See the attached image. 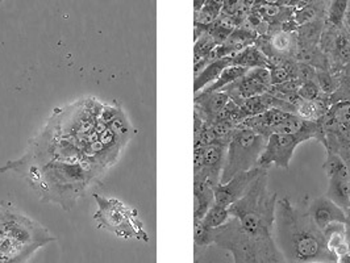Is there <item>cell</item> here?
<instances>
[{"instance_id": "obj_1", "label": "cell", "mask_w": 350, "mask_h": 263, "mask_svg": "<svg viewBox=\"0 0 350 263\" xmlns=\"http://www.w3.org/2000/svg\"><path fill=\"white\" fill-rule=\"evenodd\" d=\"M273 240L286 263H337L324 232L316 227L307 207L294 204L287 196L277 203Z\"/></svg>"}, {"instance_id": "obj_2", "label": "cell", "mask_w": 350, "mask_h": 263, "mask_svg": "<svg viewBox=\"0 0 350 263\" xmlns=\"http://www.w3.org/2000/svg\"><path fill=\"white\" fill-rule=\"evenodd\" d=\"M20 173L41 200L70 210L102 170L86 159H55L31 165Z\"/></svg>"}, {"instance_id": "obj_3", "label": "cell", "mask_w": 350, "mask_h": 263, "mask_svg": "<svg viewBox=\"0 0 350 263\" xmlns=\"http://www.w3.org/2000/svg\"><path fill=\"white\" fill-rule=\"evenodd\" d=\"M267 182V170H263L246 193L228 208L240 228L256 237H273L278 193L269 190Z\"/></svg>"}, {"instance_id": "obj_4", "label": "cell", "mask_w": 350, "mask_h": 263, "mask_svg": "<svg viewBox=\"0 0 350 263\" xmlns=\"http://www.w3.org/2000/svg\"><path fill=\"white\" fill-rule=\"evenodd\" d=\"M213 244L232 253L234 263H286L273 237L247 234L232 217L213 230Z\"/></svg>"}, {"instance_id": "obj_5", "label": "cell", "mask_w": 350, "mask_h": 263, "mask_svg": "<svg viewBox=\"0 0 350 263\" xmlns=\"http://www.w3.org/2000/svg\"><path fill=\"white\" fill-rule=\"evenodd\" d=\"M94 199L98 204V210L94 214L98 228L105 229L120 238L149 240L135 208L125 206L123 202L115 197L94 195Z\"/></svg>"}, {"instance_id": "obj_6", "label": "cell", "mask_w": 350, "mask_h": 263, "mask_svg": "<svg viewBox=\"0 0 350 263\" xmlns=\"http://www.w3.org/2000/svg\"><path fill=\"white\" fill-rule=\"evenodd\" d=\"M308 140H317L323 145L325 143V133L323 125L319 122H307L301 130L295 135L274 133L270 135L266 141V146L258 159L257 166L269 170L271 166H277L283 170H288L291 158L295 149L301 142Z\"/></svg>"}, {"instance_id": "obj_7", "label": "cell", "mask_w": 350, "mask_h": 263, "mask_svg": "<svg viewBox=\"0 0 350 263\" xmlns=\"http://www.w3.org/2000/svg\"><path fill=\"white\" fill-rule=\"evenodd\" d=\"M266 141L267 139L249 128L236 126L228 143L226 165L220 183H227L229 179L241 171L258 167L257 163L266 146Z\"/></svg>"}, {"instance_id": "obj_8", "label": "cell", "mask_w": 350, "mask_h": 263, "mask_svg": "<svg viewBox=\"0 0 350 263\" xmlns=\"http://www.w3.org/2000/svg\"><path fill=\"white\" fill-rule=\"evenodd\" d=\"M0 221L3 236L21 245L31 246L38 250L57 240L48 229L21 214L11 203L3 202L0 204Z\"/></svg>"}, {"instance_id": "obj_9", "label": "cell", "mask_w": 350, "mask_h": 263, "mask_svg": "<svg viewBox=\"0 0 350 263\" xmlns=\"http://www.w3.org/2000/svg\"><path fill=\"white\" fill-rule=\"evenodd\" d=\"M323 170L328 178V196L338 207L349 212L350 173L347 163L338 154L327 152Z\"/></svg>"}, {"instance_id": "obj_10", "label": "cell", "mask_w": 350, "mask_h": 263, "mask_svg": "<svg viewBox=\"0 0 350 263\" xmlns=\"http://www.w3.org/2000/svg\"><path fill=\"white\" fill-rule=\"evenodd\" d=\"M271 86V75L267 68H256L247 70L243 78L230 83L221 91L227 92L229 99L237 105L245 99L262 95Z\"/></svg>"}, {"instance_id": "obj_11", "label": "cell", "mask_w": 350, "mask_h": 263, "mask_svg": "<svg viewBox=\"0 0 350 263\" xmlns=\"http://www.w3.org/2000/svg\"><path fill=\"white\" fill-rule=\"evenodd\" d=\"M256 45L262 51L267 59L275 58H297L298 37L297 32L273 29L266 35L258 36Z\"/></svg>"}, {"instance_id": "obj_12", "label": "cell", "mask_w": 350, "mask_h": 263, "mask_svg": "<svg viewBox=\"0 0 350 263\" xmlns=\"http://www.w3.org/2000/svg\"><path fill=\"white\" fill-rule=\"evenodd\" d=\"M263 170L266 169L254 167L252 170L236 174L232 179H229L227 183H219L213 190L215 203L217 206L229 208L234 202H237L246 193L249 186L256 180V178L260 176Z\"/></svg>"}, {"instance_id": "obj_13", "label": "cell", "mask_w": 350, "mask_h": 263, "mask_svg": "<svg viewBox=\"0 0 350 263\" xmlns=\"http://www.w3.org/2000/svg\"><path fill=\"white\" fill-rule=\"evenodd\" d=\"M307 210L316 227L323 232L336 223H347V212L325 195L314 199L308 204Z\"/></svg>"}, {"instance_id": "obj_14", "label": "cell", "mask_w": 350, "mask_h": 263, "mask_svg": "<svg viewBox=\"0 0 350 263\" xmlns=\"http://www.w3.org/2000/svg\"><path fill=\"white\" fill-rule=\"evenodd\" d=\"M227 146L224 143H210L203 146V163L193 176L206 179L213 187L220 183L227 157Z\"/></svg>"}, {"instance_id": "obj_15", "label": "cell", "mask_w": 350, "mask_h": 263, "mask_svg": "<svg viewBox=\"0 0 350 263\" xmlns=\"http://www.w3.org/2000/svg\"><path fill=\"white\" fill-rule=\"evenodd\" d=\"M229 96L224 91L206 92L200 91L195 94V113H198L206 124L213 123L221 111L229 103Z\"/></svg>"}, {"instance_id": "obj_16", "label": "cell", "mask_w": 350, "mask_h": 263, "mask_svg": "<svg viewBox=\"0 0 350 263\" xmlns=\"http://www.w3.org/2000/svg\"><path fill=\"white\" fill-rule=\"evenodd\" d=\"M215 187L206 179L193 176V223L200 221L215 204Z\"/></svg>"}, {"instance_id": "obj_17", "label": "cell", "mask_w": 350, "mask_h": 263, "mask_svg": "<svg viewBox=\"0 0 350 263\" xmlns=\"http://www.w3.org/2000/svg\"><path fill=\"white\" fill-rule=\"evenodd\" d=\"M230 64L245 68L249 70L256 68H269L267 57L256 44L249 45L244 49L234 53L233 55H230Z\"/></svg>"}, {"instance_id": "obj_18", "label": "cell", "mask_w": 350, "mask_h": 263, "mask_svg": "<svg viewBox=\"0 0 350 263\" xmlns=\"http://www.w3.org/2000/svg\"><path fill=\"white\" fill-rule=\"evenodd\" d=\"M230 65H232L230 64V57L219 58V59H215V61L210 62L203 70L199 71L195 75V79H193V92L198 94L202 89L208 87L210 85H212L219 78V75L223 72V70L228 68V66H230Z\"/></svg>"}, {"instance_id": "obj_19", "label": "cell", "mask_w": 350, "mask_h": 263, "mask_svg": "<svg viewBox=\"0 0 350 263\" xmlns=\"http://www.w3.org/2000/svg\"><path fill=\"white\" fill-rule=\"evenodd\" d=\"M249 69L245 68H241V66H236V65H230L226 68L223 72L219 75V78L210 85L208 87L202 89V91H206V92H216V91H221L223 88L227 87L230 83L239 81L240 78H243Z\"/></svg>"}, {"instance_id": "obj_20", "label": "cell", "mask_w": 350, "mask_h": 263, "mask_svg": "<svg viewBox=\"0 0 350 263\" xmlns=\"http://www.w3.org/2000/svg\"><path fill=\"white\" fill-rule=\"evenodd\" d=\"M229 220H230L229 210L226 207L217 206L215 203L210 210H207L204 217L200 221H196V223H200L204 228L215 230V229L226 225Z\"/></svg>"}, {"instance_id": "obj_21", "label": "cell", "mask_w": 350, "mask_h": 263, "mask_svg": "<svg viewBox=\"0 0 350 263\" xmlns=\"http://www.w3.org/2000/svg\"><path fill=\"white\" fill-rule=\"evenodd\" d=\"M348 3L349 0H331L328 10H327V16H325V25L336 28V29H342V23L344 18L348 10Z\"/></svg>"}, {"instance_id": "obj_22", "label": "cell", "mask_w": 350, "mask_h": 263, "mask_svg": "<svg viewBox=\"0 0 350 263\" xmlns=\"http://www.w3.org/2000/svg\"><path fill=\"white\" fill-rule=\"evenodd\" d=\"M337 78H338V86L331 95L332 105L337 102L350 100V62L344 69L337 72Z\"/></svg>"}, {"instance_id": "obj_23", "label": "cell", "mask_w": 350, "mask_h": 263, "mask_svg": "<svg viewBox=\"0 0 350 263\" xmlns=\"http://www.w3.org/2000/svg\"><path fill=\"white\" fill-rule=\"evenodd\" d=\"M323 119L331 123L350 124V100L337 102L331 105L328 113Z\"/></svg>"}, {"instance_id": "obj_24", "label": "cell", "mask_w": 350, "mask_h": 263, "mask_svg": "<svg viewBox=\"0 0 350 263\" xmlns=\"http://www.w3.org/2000/svg\"><path fill=\"white\" fill-rule=\"evenodd\" d=\"M316 82L323 94L332 95L338 86L337 74H332L328 69H316Z\"/></svg>"}, {"instance_id": "obj_25", "label": "cell", "mask_w": 350, "mask_h": 263, "mask_svg": "<svg viewBox=\"0 0 350 263\" xmlns=\"http://www.w3.org/2000/svg\"><path fill=\"white\" fill-rule=\"evenodd\" d=\"M193 240L198 247L213 245V230L204 228L200 223H193Z\"/></svg>"}, {"instance_id": "obj_26", "label": "cell", "mask_w": 350, "mask_h": 263, "mask_svg": "<svg viewBox=\"0 0 350 263\" xmlns=\"http://www.w3.org/2000/svg\"><path fill=\"white\" fill-rule=\"evenodd\" d=\"M321 94L323 92L319 87L316 79L303 82V85L300 86L298 91V95L300 96V99H303V100H316Z\"/></svg>"}, {"instance_id": "obj_27", "label": "cell", "mask_w": 350, "mask_h": 263, "mask_svg": "<svg viewBox=\"0 0 350 263\" xmlns=\"http://www.w3.org/2000/svg\"><path fill=\"white\" fill-rule=\"evenodd\" d=\"M342 27L347 32V35L349 36L350 38V0L348 3V10H347V14H345V18H344V23H342Z\"/></svg>"}, {"instance_id": "obj_28", "label": "cell", "mask_w": 350, "mask_h": 263, "mask_svg": "<svg viewBox=\"0 0 350 263\" xmlns=\"http://www.w3.org/2000/svg\"><path fill=\"white\" fill-rule=\"evenodd\" d=\"M337 263H350V250L337 258Z\"/></svg>"}, {"instance_id": "obj_29", "label": "cell", "mask_w": 350, "mask_h": 263, "mask_svg": "<svg viewBox=\"0 0 350 263\" xmlns=\"http://www.w3.org/2000/svg\"><path fill=\"white\" fill-rule=\"evenodd\" d=\"M3 237V227H1V221H0V238Z\"/></svg>"}, {"instance_id": "obj_30", "label": "cell", "mask_w": 350, "mask_h": 263, "mask_svg": "<svg viewBox=\"0 0 350 263\" xmlns=\"http://www.w3.org/2000/svg\"><path fill=\"white\" fill-rule=\"evenodd\" d=\"M0 263H5L4 262V260H3V257H1V254H0Z\"/></svg>"}, {"instance_id": "obj_31", "label": "cell", "mask_w": 350, "mask_h": 263, "mask_svg": "<svg viewBox=\"0 0 350 263\" xmlns=\"http://www.w3.org/2000/svg\"><path fill=\"white\" fill-rule=\"evenodd\" d=\"M312 263H334V262H312Z\"/></svg>"}, {"instance_id": "obj_32", "label": "cell", "mask_w": 350, "mask_h": 263, "mask_svg": "<svg viewBox=\"0 0 350 263\" xmlns=\"http://www.w3.org/2000/svg\"><path fill=\"white\" fill-rule=\"evenodd\" d=\"M349 210H350V202H349Z\"/></svg>"}, {"instance_id": "obj_33", "label": "cell", "mask_w": 350, "mask_h": 263, "mask_svg": "<svg viewBox=\"0 0 350 263\" xmlns=\"http://www.w3.org/2000/svg\"><path fill=\"white\" fill-rule=\"evenodd\" d=\"M1 1H3V0H0V3H1Z\"/></svg>"}]
</instances>
